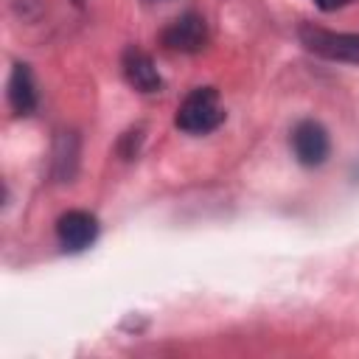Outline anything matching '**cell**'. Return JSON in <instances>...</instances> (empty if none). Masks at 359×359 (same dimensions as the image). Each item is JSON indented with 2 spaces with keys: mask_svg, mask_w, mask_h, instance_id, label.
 <instances>
[{
  "mask_svg": "<svg viewBox=\"0 0 359 359\" xmlns=\"http://www.w3.org/2000/svg\"><path fill=\"white\" fill-rule=\"evenodd\" d=\"M224 121V109L219 104V93L213 87H196L177 107L174 123L188 135H208Z\"/></svg>",
  "mask_w": 359,
  "mask_h": 359,
  "instance_id": "cell-1",
  "label": "cell"
},
{
  "mask_svg": "<svg viewBox=\"0 0 359 359\" xmlns=\"http://www.w3.org/2000/svg\"><path fill=\"white\" fill-rule=\"evenodd\" d=\"M297 36L306 45V50H311V53H317L323 59L359 65V34L328 31V28H320L314 22H306V25H300Z\"/></svg>",
  "mask_w": 359,
  "mask_h": 359,
  "instance_id": "cell-2",
  "label": "cell"
},
{
  "mask_svg": "<svg viewBox=\"0 0 359 359\" xmlns=\"http://www.w3.org/2000/svg\"><path fill=\"white\" fill-rule=\"evenodd\" d=\"M289 146L294 151V160L306 168H317L325 163L328 151H331V137H328V129L314 121V118H303L292 126L289 132Z\"/></svg>",
  "mask_w": 359,
  "mask_h": 359,
  "instance_id": "cell-3",
  "label": "cell"
},
{
  "mask_svg": "<svg viewBox=\"0 0 359 359\" xmlns=\"http://www.w3.org/2000/svg\"><path fill=\"white\" fill-rule=\"evenodd\" d=\"M163 45L177 53H199L208 45V22L196 11H185L163 31Z\"/></svg>",
  "mask_w": 359,
  "mask_h": 359,
  "instance_id": "cell-4",
  "label": "cell"
},
{
  "mask_svg": "<svg viewBox=\"0 0 359 359\" xmlns=\"http://www.w3.org/2000/svg\"><path fill=\"white\" fill-rule=\"evenodd\" d=\"M98 236V219L90 210H67L56 219V238L62 250L81 252L87 250Z\"/></svg>",
  "mask_w": 359,
  "mask_h": 359,
  "instance_id": "cell-5",
  "label": "cell"
},
{
  "mask_svg": "<svg viewBox=\"0 0 359 359\" xmlns=\"http://www.w3.org/2000/svg\"><path fill=\"white\" fill-rule=\"evenodd\" d=\"M121 70H123V79L129 81V87H135L137 93H160V87H163V79H160L151 56L135 45L123 50Z\"/></svg>",
  "mask_w": 359,
  "mask_h": 359,
  "instance_id": "cell-6",
  "label": "cell"
},
{
  "mask_svg": "<svg viewBox=\"0 0 359 359\" xmlns=\"http://www.w3.org/2000/svg\"><path fill=\"white\" fill-rule=\"evenodd\" d=\"M8 104L14 109V115H31L36 107V84H34V73L28 65L17 62L11 67L8 76Z\"/></svg>",
  "mask_w": 359,
  "mask_h": 359,
  "instance_id": "cell-7",
  "label": "cell"
},
{
  "mask_svg": "<svg viewBox=\"0 0 359 359\" xmlns=\"http://www.w3.org/2000/svg\"><path fill=\"white\" fill-rule=\"evenodd\" d=\"M56 177L59 180H70L73 168H76V137H59L56 143Z\"/></svg>",
  "mask_w": 359,
  "mask_h": 359,
  "instance_id": "cell-8",
  "label": "cell"
},
{
  "mask_svg": "<svg viewBox=\"0 0 359 359\" xmlns=\"http://www.w3.org/2000/svg\"><path fill=\"white\" fill-rule=\"evenodd\" d=\"M348 3H353V0H314V6H317L320 11H337V8L348 6Z\"/></svg>",
  "mask_w": 359,
  "mask_h": 359,
  "instance_id": "cell-9",
  "label": "cell"
},
{
  "mask_svg": "<svg viewBox=\"0 0 359 359\" xmlns=\"http://www.w3.org/2000/svg\"><path fill=\"white\" fill-rule=\"evenodd\" d=\"M73 3H76V6H81V3H84V0H73Z\"/></svg>",
  "mask_w": 359,
  "mask_h": 359,
  "instance_id": "cell-10",
  "label": "cell"
}]
</instances>
